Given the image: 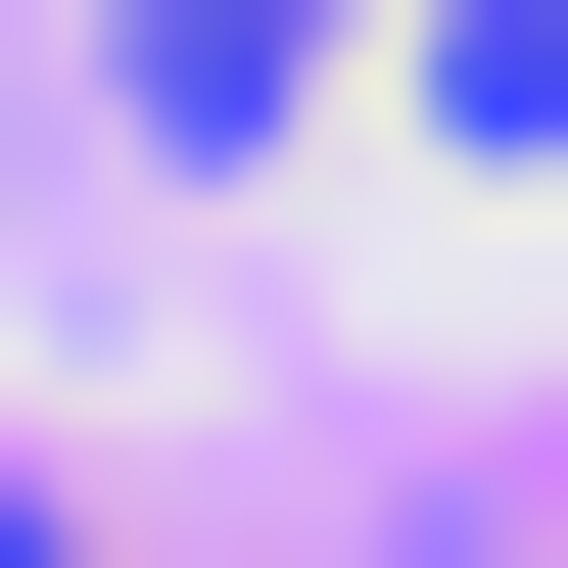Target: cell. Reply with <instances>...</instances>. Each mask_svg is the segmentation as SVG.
I'll use <instances>...</instances> for the list:
<instances>
[{"mask_svg":"<svg viewBox=\"0 0 568 568\" xmlns=\"http://www.w3.org/2000/svg\"><path fill=\"white\" fill-rule=\"evenodd\" d=\"M0 568H95V521H0Z\"/></svg>","mask_w":568,"mask_h":568,"instance_id":"6da1fadb","label":"cell"}]
</instances>
